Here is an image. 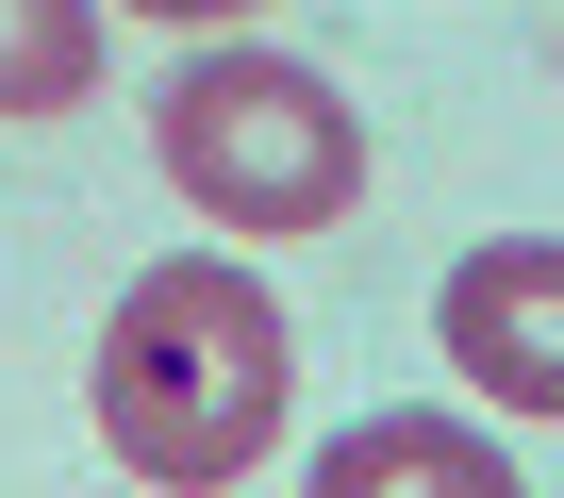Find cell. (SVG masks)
Wrapping results in <instances>:
<instances>
[{"instance_id": "4", "label": "cell", "mask_w": 564, "mask_h": 498, "mask_svg": "<svg viewBox=\"0 0 564 498\" xmlns=\"http://www.w3.org/2000/svg\"><path fill=\"white\" fill-rule=\"evenodd\" d=\"M300 498H514V448H498V432H465V415L382 399V415H349V432L316 448V481H300Z\"/></svg>"}, {"instance_id": "2", "label": "cell", "mask_w": 564, "mask_h": 498, "mask_svg": "<svg viewBox=\"0 0 564 498\" xmlns=\"http://www.w3.org/2000/svg\"><path fill=\"white\" fill-rule=\"evenodd\" d=\"M150 150L166 183L216 216V232H333L366 199V117L300 67V51H183L166 100H150Z\"/></svg>"}, {"instance_id": "5", "label": "cell", "mask_w": 564, "mask_h": 498, "mask_svg": "<svg viewBox=\"0 0 564 498\" xmlns=\"http://www.w3.org/2000/svg\"><path fill=\"white\" fill-rule=\"evenodd\" d=\"M100 100V18L84 0H0V117H67Z\"/></svg>"}, {"instance_id": "6", "label": "cell", "mask_w": 564, "mask_h": 498, "mask_svg": "<svg viewBox=\"0 0 564 498\" xmlns=\"http://www.w3.org/2000/svg\"><path fill=\"white\" fill-rule=\"evenodd\" d=\"M117 18H166V34H216V18H249V0H117Z\"/></svg>"}, {"instance_id": "1", "label": "cell", "mask_w": 564, "mask_h": 498, "mask_svg": "<svg viewBox=\"0 0 564 498\" xmlns=\"http://www.w3.org/2000/svg\"><path fill=\"white\" fill-rule=\"evenodd\" d=\"M282 399H300V333L249 267L183 249V267H133L100 316V448L150 498H216L282 448Z\"/></svg>"}, {"instance_id": "3", "label": "cell", "mask_w": 564, "mask_h": 498, "mask_svg": "<svg viewBox=\"0 0 564 498\" xmlns=\"http://www.w3.org/2000/svg\"><path fill=\"white\" fill-rule=\"evenodd\" d=\"M432 333H448V366H465L498 415H547V432H564V232L465 249L448 300H432Z\"/></svg>"}]
</instances>
